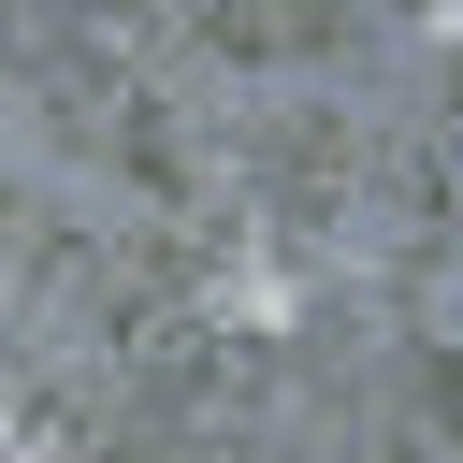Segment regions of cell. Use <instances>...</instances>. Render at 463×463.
Listing matches in <instances>:
<instances>
[{"instance_id":"cell-1","label":"cell","mask_w":463,"mask_h":463,"mask_svg":"<svg viewBox=\"0 0 463 463\" xmlns=\"http://www.w3.org/2000/svg\"><path fill=\"white\" fill-rule=\"evenodd\" d=\"M0 391H14V347H0Z\"/></svg>"}]
</instances>
